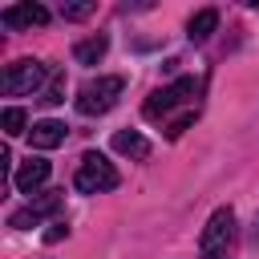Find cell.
<instances>
[{"label": "cell", "mask_w": 259, "mask_h": 259, "mask_svg": "<svg viewBox=\"0 0 259 259\" xmlns=\"http://www.w3.org/2000/svg\"><path fill=\"white\" fill-rule=\"evenodd\" d=\"M231 235H235V210H231V206H219V210L206 219L202 235H198L202 255H206V259H219V255H223V247L231 243Z\"/></svg>", "instance_id": "cell-5"}, {"label": "cell", "mask_w": 259, "mask_h": 259, "mask_svg": "<svg viewBox=\"0 0 259 259\" xmlns=\"http://www.w3.org/2000/svg\"><path fill=\"white\" fill-rule=\"evenodd\" d=\"M113 150H117L121 158H134V162H146V158H150V142H146L138 130H117V134H113Z\"/></svg>", "instance_id": "cell-10"}, {"label": "cell", "mask_w": 259, "mask_h": 259, "mask_svg": "<svg viewBox=\"0 0 259 259\" xmlns=\"http://www.w3.org/2000/svg\"><path fill=\"white\" fill-rule=\"evenodd\" d=\"M121 93H125V77H117V73L93 77V81H85V85L77 89V113H85V117H101V113H109V109L117 105Z\"/></svg>", "instance_id": "cell-1"}, {"label": "cell", "mask_w": 259, "mask_h": 259, "mask_svg": "<svg viewBox=\"0 0 259 259\" xmlns=\"http://www.w3.org/2000/svg\"><path fill=\"white\" fill-rule=\"evenodd\" d=\"M194 117H198V109H186L182 117H174V121L166 125V138H182V130H190V125H194Z\"/></svg>", "instance_id": "cell-16"}, {"label": "cell", "mask_w": 259, "mask_h": 259, "mask_svg": "<svg viewBox=\"0 0 259 259\" xmlns=\"http://www.w3.org/2000/svg\"><path fill=\"white\" fill-rule=\"evenodd\" d=\"M45 178H49V162H45V158H28V162L16 170L12 182H16L20 194H36V190L45 186Z\"/></svg>", "instance_id": "cell-9"}, {"label": "cell", "mask_w": 259, "mask_h": 259, "mask_svg": "<svg viewBox=\"0 0 259 259\" xmlns=\"http://www.w3.org/2000/svg\"><path fill=\"white\" fill-rule=\"evenodd\" d=\"M0 24H4V28H32V24H49V8H45V4H32V0H24V4H8V8L0 12Z\"/></svg>", "instance_id": "cell-7"}, {"label": "cell", "mask_w": 259, "mask_h": 259, "mask_svg": "<svg viewBox=\"0 0 259 259\" xmlns=\"http://www.w3.org/2000/svg\"><path fill=\"white\" fill-rule=\"evenodd\" d=\"M45 61H36V57H20V61H12V65H4V77H0V89H4V97H24V93H36L40 89V81H45Z\"/></svg>", "instance_id": "cell-3"}, {"label": "cell", "mask_w": 259, "mask_h": 259, "mask_svg": "<svg viewBox=\"0 0 259 259\" xmlns=\"http://www.w3.org/2000/svg\"><path fill=\"white\" fill-rule=\"evenodd\" d=\"M214 28H219V12H214V8H202V12H194V16H190L186 36H190V40H206Z\"/></svg>", "instance_id": "cell-12"}, {"label": "cell", "mask_w": 259, "mask_h": 259, "mask_svg": "<svg viewBox=\"0 0 259 259\" xmlns=\"http://www.w3.org/2000/svg\"><path fill=\"white\" fill-rule=\"evenodd\" d=\"M0 125H4V134H8V138H16V134H24V130H28V113H24L20 105H8V109L0 113Z\"/></svg>", "instance_id": "cell-13"}, {"label": "cell", "mask_w": 259, "mask_h": 259, "mask_svg": "<svg viewBox=\"0 0 259 259\" xmlns=\"http://www.w3.org/2000/svg\"><path fill=\"white\" fill-rule=\"evenodd\" d=\"M93 0H77V4H61V16L65 20H85V16H93Z\"/></svg>", "instance_id": "cell-15"}, {"label": "cell", "mask_w": 259, "mask_h": 259, "mask_svg": "<svg viewBox=\"0 0 259 259\" xmlns=\"http://www.w3.org/2000/svg\"><path fill=\"white\" fill-rule=\"evenodd\" d=\"M121 178H117V170H113V162H105L101 154H81V162H77V174H73V186L81 190V194H105V190H113Z\"/></svg>", "instance_id": "cell-2"}, {"label": "cell", "mask_w": 259, "mask_h": 259, "mask_svg": "<svg viewBox=\"0 0 259 259\" xmlns=\"http://www.w3.org/2000/svg\"><path fill=\"white\" fill-rule=\"evenodd\" d=\"M251 247H259V214H255V227H251Z\"/></svg>", "instance_id": "cell-18"}, {"label": "cell", "mask_w": 259, "mask_h": 259, "mask_svg": "<svg viewBox=\"0 0 259 259\" xmlns=\"http://www.w3.org/2000/svg\"><path fill=\"white\" fill-rule=\"evenodd\" d=\"M190 97H194V77H178V81L154 89V93L146 97L142 113H146V117H162V113H170L174 105H182V101H190Z\"/></svg>", "instance_id": "cell-6"}, {"label": "cell", "mask_w": 259, "mask_h": 259, "mask_svg": "<svg viewBox=\"0 0 259 259\" xmlns=\"http://www.w3.org/2000/svg\"><path fill=\"white\" fill-rule=\"evenodd\" d=\"M65 138H69V125L57 121V117L32 121V130H28V146H32V150H57Z\"/></svg>", "instance_id": "cell-8"}, {"label": "cell", "mask_w": 259, "mask_h": 259, "mask_svg": "<svg viewBox=\"0 0 259 259\" xmlns=\"http://www.w3.org/2000/svg\"><path fill=\"white\" fill-rule=\"evenodd\" d=\"M105 49H109V36H105V32L85 36V40L73 45V61H77V65H97V61L105 57Z\"/></svg>", "instance_id": "cell-11"}, {"label": "cell", "mask_w": 259, "mask_h": 259, "mask_svg": "<svg viewBox=\"0 0 259 259\" xmlns=\"http://www.w3.org/2000/svg\"><path fill=\"white\" fill-rule=\"evenodd\" d=\"M61 206H65V190H45V194L28 198V206L12 210V214H8V227H16V231H32V227H40L45 219H57Z\"/></svg>", "instance_id": "cell-4"}, {"label": "cell", "mask_w": 259, "mask_h": 259, "mask_svg": "<svg viewBox=\"0 0 259 259\" xmlns=\"http://www.w3.org/2000/svg\"><path fill=\"white\" fill-rule=\"evenodd\" d=\"M65 235H69V223H65V219H53L49 231H45V243H61Z\"/></svg>", "instance_id": "cell-17"}, {"label": "cell", "mask_w": 259, "mask_h": 259, "mask_svg": "<svg viewBox=\"0 0 259 259\" xmlns=\"http://www.w3.org/2000/svg\"><path fill=\"white\" fill-rule=\"evenodd\" d=\"M61 101H65V73L57 69V73L49 77L45 93H40V105H49V109H53V105H61Z\"/></svg>", "instance_id": "cell-14"}]
</instances>
